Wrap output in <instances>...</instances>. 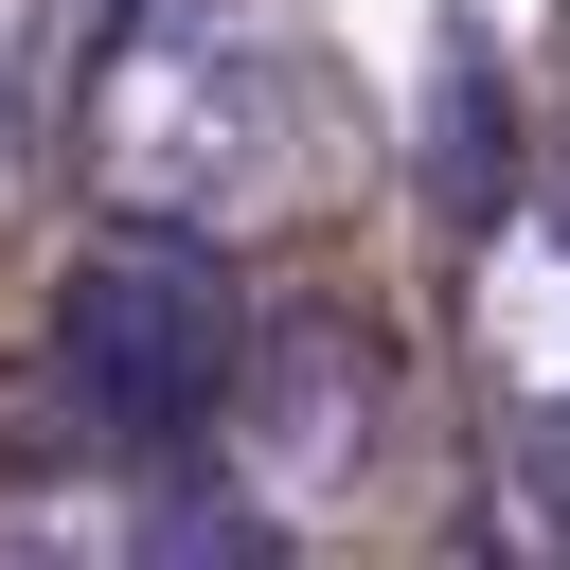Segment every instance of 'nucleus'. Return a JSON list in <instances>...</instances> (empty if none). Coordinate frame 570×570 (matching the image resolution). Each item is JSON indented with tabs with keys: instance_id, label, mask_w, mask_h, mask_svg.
I'll list each match as a JSON object with an SVG mask.
<instances>
[{
	"instance_id": "1",
	"label": "nucleus",
	"mask_w": 570,
	"mask_h": 570,
	"mask_svg": "<svg viewBox=\"0 0 570 570\" xmlns=\"http://www.w3.org/2000/svg\"><path fill=\"white\" fill-rule=\"evenodd\" d=\"M338 142H356V107L285 0H107V36L71 71V160L107 214L267 232L338 178Z\"/></svg>"
},
{
	"instance_id": "4",
	"label": "nucleus",
	"mask_w": 570,
	"mask_h": 570,
	"mask_svg": "<svg viewBox=\"0 0 570 570\" xmlns=\"http://www.w3.org/2000/svg\"><path fill=\"white\" fill-rule=\"evenodd\" d=\"M463 356H481L499 463H552V499H570V196L463 214Z\"/></svg>"
},
{
	"instance_id": "2",
	"label": "nucleus",
	"mask_w": 570,
	"mask_h": 570,
	"mask_svg": "<svg viewBox=\"0 0 570 570\" xmlns=\"http://www.w3.org/2000/svg\"><path fill=\"white\" fill-rule=\"evenodd\" d=\"M232 374H249L232 232L107 214V232L71 249V285H53V410H71V445H107V463L214 445V428H232Z\"/></svg>"
},
{
	"instance_id": "3",
	"label": "nucleus",
	"mask_w": 570,
	"mask_h": 570,
	"mask_svg": "<svg viewBox=\"0 0 570 570\" xmlns=\"http://www.w3.org/2000/svg\"><path fill=\"white\" fill-rule=\"evenodd\" d=\"M232 481L267 499V517H338L356 481H374V445H392V356L356 338V321H249V374H232Z\"/></svg>"
},
{
	"instance_id": "5",
	"label": "nucleus",
	"mask_w": 570,
	"mask_h": 570,
	"mask_svg": "<svg viewBox=\"0 0 570 570\" xmlns=\"http://www.w3.org/2000/svg\"><path fill=\"white\" fill-rule=\"evenodd\" d=\"M53 0H0V214H18V178H36V125H53Z\"/></svg>"
}]
</instances>
